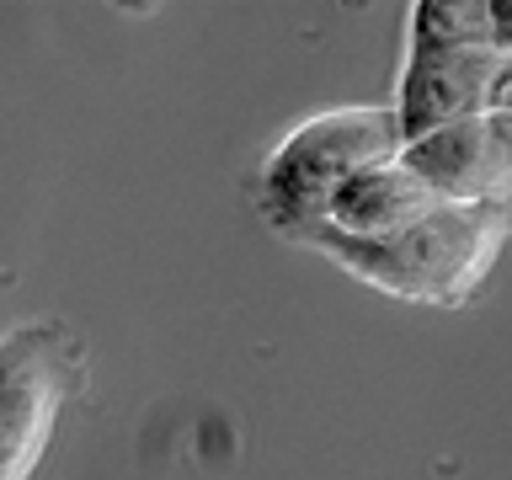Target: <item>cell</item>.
<instances>
[{"mask_svg": "<svg viewBox=\"0 0 512 480\" xmlns=\"http://www.w3.org/2000/svg\"><path fill=\"white\" fill-rule=\"evenodd\" d=\"M512 235V203H438L427 219L390 240H352L331 224L294 235V246L326 256L347 278L406 304H470Z\"/></svg>", "mask_w": 512, "mask_h": 480, "instance_id": "1", "label": "cell"}, {"mask_svg": "<svg viewBox=\"0 0 512 480\" xmlns=\"http://www.w3.org/2000/svg\"><path fill=\"white\" fill-rule=\"evenodd\" d=\"M406 150L395 123V107H326L315 118L294 123L267 150L256 176V214L267 230L294 240L315 224H326L336 192L358 171L395 160Z\"/></svg>", "mask_w": 512, "mask_h": 480, "instance_id": "2", "label": "cell"}, {"mask_svg": "<svg viewBox=\"0 0 512 480\" xmlns=\"http://www.w3.org/2000/svg\"><path fill=\"white\" fill-rule=\"evenodd\" d=\"M80 347L59 320H22L0 347V448L6 480H27L54 438L59 406L75 390Z\"/></svg>", "mask_w": 512, "mask_h": 480, "instance_id": "3", "label": "cell"}, {"mask_svg": "<svg viewBox=\"0 0 512 480\" xmlns=\"http://www.w3.org/2000/svg\"><path fill=\"white\" fill-rule=\"evenodd\" d=\"M502 70H507V54H496V48H406L400 86L390 102L400 139L416 144L448 123L491 112Z\"/></svg>", "mask_w": 512, "mask_h": 480, "instance_id": "4", "label": "cell"}, {"mask_svg": "<svg viewBox=\"0 0 512 480\" xmlns=\"http://www.w3.org/2000/svg\"><path fill=\"white\" fill-rule=\"evenodd\" d=\"M443 203H512V123L496 112L448 123L400 150Z\"/></svg>", "mask_w": 512, "mask_h": 480, "instance_id": "5", "label": "cell"}, {"mask_svg": "<svg viewBox=\"0 0 512 480\" xmlns=\"http://www.w3.org/2000/svg\"><path fill=\"white\" fill-rule=\"evenodd\" d=\"M443 198L427 187V176L411 166L406 155L379 160V166L358 171L352 182L336 192L326 224L352 240H390L400 230H411L416 219H427Z\"/></svg>", "mask_w": 512, "mask_h": 480, "instance_id": "6", "label": "cell"}, {"mask_svg": "<svg viewBox=\"0 0 512 480\" xmlns=\"http://www.w3.org/2000/svg\"><path fill=\"white\" fill-rule=\"evenodd\" d=\"M406 16V48H496L491 0H416Z\"/></svg>", "mask_w": 512, "mask_h": 480, "instance_id": "7", "label": "cell"}, {"mask_svg": "<svg viewBox=\"0 0 512 480\" xmlns=\"http://www.w3.org/2000/svg\"><path fill=\"white\" fill-rule=\"evenodd\" d=\"M491 112H496V118H507V123H512V59H507V70H502V80H496Z\"/></svg>", "mask_w": 512, "mask_h": 480, "instance_id": "8", "label": "cell"}]
</instances>
